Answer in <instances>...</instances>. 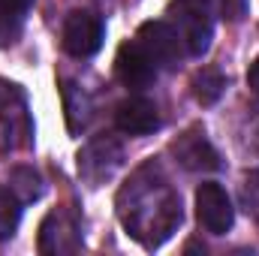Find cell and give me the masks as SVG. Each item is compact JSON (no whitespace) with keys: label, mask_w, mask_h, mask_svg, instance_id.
Segmentation results:
<instances>
[{"label":"cell","mask_w":259,"mask_h":256,"mask_svg":"<svg viewBox=\"0 0 259 256\" xmlns=\"http://www.w3.org/2000/svg\"><path fill=\"white\" fill-rule=\"evenodd\" d=\"M118 217L136 241L157 247L181 223V199L160 175V169L148 163L118 193Z\"/></svg>","instance_id":"6da1fadb"},{"label":"cell","mask_w":259,"mask_h":256,"mask_svg":"<svg viewBox=\"0 0 259 256\" xmlns=\"http://www.w3.org/2000/svg\"><path fill=\"white\" fill-rule=\"evenodd\" d=\"M106 24L94 12H69L64 21V52L72 58H91L103 49Z\"/></svg>","instance_id":"7a4b0ae2"},{"label":"cell","mask_w":259,"mask_h":256,"mask_svg":"<svg viewBox=\"0 0 259 256\" xmlns=\"http://www.w3.org/2000/svg\"><path fill=\"white\" fill-rule=\"evenodd\" d=\"M196 217L211 235H226L232 229V223H235V208H232L229 193L220 184H214V181L199 184V190H196Z\"/></svg>","instance_id":"3957f363"},{"label":"cell","mask_w":259,"mask_h":256,"mask_svg":"<svg viewBox=\"0 0 259 256\" xmlns=\"http://www.w3.org/2000/svg\"><path fill=\"white\" fill-rule=\"evenodd\" d=\"M115 75H118V81L124 88L142 91V88H151L157 81V64L139 46V39H130V42H124L118 49V55H115Z\"/></svg>","instance_id":"277c9868"},{"label":"cell","mask_w":259,"mask_h":256,"mask_svg":"<svg viewBox=\"0 0 259 256\" xmlns=\"http://www.w3.org/2000/svg\"><path fill=\"white\" fill-rule=\"evenodd\" d=\"M136 39L154 58L157 66H178L181 55H184V42L169 21H145L136 33Z\"/></svg>","instance_id":"5b68a950"},{"label":"cell","mask_w":259,"mask_h":256,"mask_svg":"<svg viewBox=\"0 0 259 256\" xmlns=\"http://www.w3.org/2000/svg\"><path fill=\"white\" fill-rule=\"evenodd\" d=\"M78 247H81V232L75 214L66 208L52 211L39 229V253H75Z\"/></svg>","instance_id":"8992f818"},{"label":"cell","mask_w":259,"mask_h":256,"mask_svg":"<svg viewBox=\"0 0 259 256\" xmlns=\"http://www.w3.org/2000/svg\"><path fill=\"white\" fill-rule=\"evenodd\" d=\"M15 84L0 81V148H18L21 139L30 133V121L24 112V100Z\"/></svg>","instance_id":"52a82bcc"},{"label":"cell","mask_w":259,"mask_h":256,"mask_svg":"<svg viewBox=\"0 0 259 256\" xmlns=\"http://www.w3.org/2000/svg\"><path fill=\"white\" fill-rule=\"evenodd\" d=\"M181 42H184V52L202 58L208 49H211V39H214V24L211 18L202 12V6L196 3H178V24H175Z\"/></svg>","instance_id":"ba28073f"},{"label":"cell","mask_w":259,"mask_h":256,"mask_svg":"<svg viewBox=\"0 0 259 256\" xmlns=\"http://www.w3.org/2000/svg\"><path fill=\"white\" fill-rule=\"evenodd\" d=\"M172 151H175V160L190 172H214V169H220V157H217L214 145L208 142V136L202 130H187L184 136H178Z\"/></svg>","instance_id":"9c48e42d"},{"label":"cell","mask_w":259,"mask_h":256,"mask_svg":"<svg viewBox=\"0 0 259 256\" xmlns=\"http://www.w3.org/2000/svg\"><path fill=\"white\" fill-rule=\"evenodd\" d=\"M115 127L127 136H148L160 127V112L145 97H130L115 109Z\"/></svg>","instance_id":"30bf717a"},{"label":"cell","mask_w":259,"mask_h":256,"mask_svg":"<svg viewBox=\"0 0 259 256\" xmlns=\"http://www.w3.org/2000/svg\"><path fill=\"white\" fill-rule=\"evenodd\" d=\"M103 160H121V145L112 139H97L84 151H78V175H84L91 187H97L103 178H112L115 172V166Z\"/></svg>","instance_id":"8fae6325"},{"label":"cell","mask_w":259,"mask_h":256,"mask_svg":"<svg viewBox=\"0 0 259 256\" xmlns=\"http://www.w3.org/2000/svg\"><path fill=\"white\" fill-rule=\"evenodd\" d=\"M226 91V75L217 66H202L193 75V97L202 106H214Z\"/></svg>","instance_id":"7c38bea8"},{"label":"cell","mask_w":259,"mask_h":256,"mask_svg":"<svg viewBox=\"0 0 259 256\" xmlns=\"http://www.w3.org/2000/svg\"><path fill=\"white\" fill-rule=\"evenodd\" d=\"M30 6H33V0H0V42L12 39L18 33Z\"/></svg>","instance_id":"4fadbf2b"},{"label":"cell","mask_w":259,"mask_h":256,"mask_svg":"<svg viewBox=\"0 0 259 256\" xmlns=\"http://www.w3.org/2000/svg\"><path fill=\"white\" fill-rule=\"evenodd\" d=\"M21 220V199L9 187H0V241L12 238Z\"/></svg>","instance_id":"5bb4252c"},{"label":"cell","mask_w":259,"mask_h":256,"mask_svg":"<svg viewBox=\"0 0 259 256\" xmlns=\"http://www.w3.org/2000/svg\"><path fill=\"white\" fill-rule=\"evenodd\" d=\"M9 190L15 193V196L21 199V205H24V202L39 199L46 187H42V178H39L33 169L21 166V169H15V172H12V178H9Z\"/></svg>","instance_id":"9a60e30c"},{"label":"cell","mask_w":259,"mask_h":256,"mask_svg":"<svg viewBox=\"0 0 259 256\" xmlns=\"http://www.w3.org/2000/svg\"><path fill=\"white\" fill-rule=\"evenodd\" d=\"M241 202H244L247 214H253L259 220V172H247L244 187H241Z\"/></svg>","instance_id":"2e32d148"},{"label":"cell","mask_w":259,"mask_h":256,"mask_svg":"<svg viewBox=\"0 0 259 256\" xmlns=\"http://www.w3.org/2000/svg\"><path fill=\"white\" fill-rule=\"evenodd\" d=\"M247 88L259 97V58L250 64V69H247Z\"/></svg>","instance_id":"e0dca14e"},{"label":"cell","mask_w":259,"mask_h":256,"mask_svg":"<svg viewBox=\"0 0 259 256\" xmlns=\"http://www.w3.org/2000/svg\"><path fill=\"white\" fill-rule=\"evenodd\" d=\"M178 3H196V6H202L205 0H178Z\"/></svg>","instance_id":"ac0fdd59"}]
</instances>
